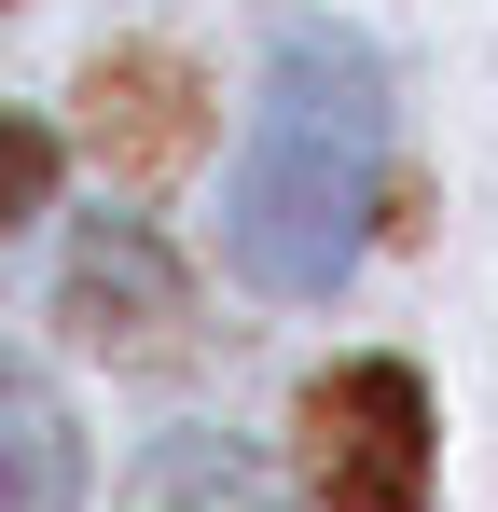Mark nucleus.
Masks as SVG:
<instances>
[{
	"instance_id": "nucleus-6",
	"label": "nucleus",
	"mask_w": 498,
	"mask_h": 512,
	"mask_svg": "<svg viewBox=\"0 0 498 512\" xmlns=\"http://www.w3.org/2000/svg\"><path fill=\"white\" fill-rule=\"evenodd\" d=\"M139 512H277V499H263V471L236 443H166L139 471Z\"/></svg>"
},
{
	"instance_id": "nucleus-7",
	"label": "nucleus",
	"mask_w": 498,
	"mask_h": 512,
	"mask_svg": "<svg viewBox=\"0 0 498 512\" xmlns=\"http://www.w3.org/2000/svg\"><path fill=\"white\" fill-rule=\"evenodd\" d=\"M42 180H56V139H42V125H28V111L0 97V236H14V222L42 208Z\"/></svg>"
},
{
	"instance_id": "nucleus-2",
	"label": "nucleus",
	"mask_w": 498,
	"mask_h": 512,
	"mask_svg": "<svg viewBox=\"0 0 498 512\" xmlns=\"http://www.w3.org/2000/svg\"><path fill=\"white\" fill-rule=\"evenodd\" d=\"M291 457L332 512H429V388L402 360H332L291 416Z\"/></svg>"
},
{
	"instance_id": "nucleus-1",
	"label": "nucleus",
	"mask_w": 498,
	"mask_h": 512,
	"mask_svg": "<svg viewBox=\"0 0 498 512\" xmlns=\"http://www.w3.org/2000/svg\"><path fill=\"white\" fill-rule=\"evenodd\" d=\"M388 194V70L360 28H277V70L236 153V277L249 291H332Z\"/></svg>"
},
{
	"instance_id": "nucleus-5",
	"label": "nucleus",
	"mask_w": 498,
	"mask_h": 512,
	"mask_svg": "<svg viewBox=\"0 0 498 512\" xmlns=\"http://www.w3.org/2000/svg\"><path fill=\"white\" fill-rule=\"evenodd\" d=\"M0 512H83V429L28 346H0Z\"/></svg>"
},
{
	"instance_id": "nucleus-3",
	"label": "nucleus",
	"mask_w": 498,
	"mask_h": 512,
	"mask_svg": "<svg viewBox=\"0 0 498 512\" xmlns=\"http://www.w3.org/2000/svg\"><path fill=\"white\" fill-rule=\"evenodd\" d=\"M56 305H70L83 346H111V360H166V346H180V263H166L153 222H83Z\"/></svg>"
},
{
	"instance_id": "nucleus-4",
	"label": "nucleus",
	"mask_w": 498,
	"mask_h": 512,
	"mask_svg": "<svg viewBox=\"0 0 498 512\" xmlns=\"http://www.w3.org/2000/svg\"><path fill=\"white\" fill-rule=\"evenodd\" d=\"M194 139H208V97L180 56H97L83 70V153L111 180H166Z\"/></svg>"
}]
</instances>
